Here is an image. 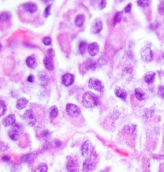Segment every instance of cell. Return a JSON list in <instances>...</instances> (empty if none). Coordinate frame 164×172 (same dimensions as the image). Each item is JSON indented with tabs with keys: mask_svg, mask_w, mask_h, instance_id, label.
I'll return each instance as SVG.
<instances>
[{
	"mask_svg": "<svg viewBox=\"0 0 164 172\" xmlns=\"http://www.w3.org/2000/svg\"><path fill=\"white\" fill-rule=\"evenodd\" d=\"M23 9L26 12L33 14L37 11V5L33 3H26L23 5Z\"/></svg>",
	"mask_w": 164,
	"mask_h": 172,
	"instance_id": "8fae6325",
	"label": "cell"
},
{
	"mask_svg": "<svg viewBox=\"0 0 164 172\" xmlns=\"http://www.w3.org/2000/svg\"><path fill=\"white\" fill-rule=\"evenodd\" d=\"M89 84L90 87L98 92H103L104 90V86L103 83L98 79L91 78L89 80Z\"/></svg>",
	"mask_w": 164,
	"mask_h": 172,
	"instance_id": "277c9868",
	"label": "cell"
},
{
	"mask_svg": "<svg viewBox=\"0 0 164 172\" xmlns=\"http://www.w3.org/2000/svg\"><path fill=\"white\" fill-rule=\"evenodd\" d=\"M87 51H88V53L91 56H96L99 51V45L97 43H92L90 44L87 48Z\"/></svg>",
	"mask_w": 164,
	"mask_h": 172,
	"instance_id": "9c48e42d",
	"label": "cell"
},
{
	"mask_svg": "<svg viewBox=\"0 0 164 172\" xmlns=\"http://www.w3.org/2000/svg\"><path fill=\"white\" fill-rule=\"evenodd\" d=\"M81 153L84 157L89 159L90 157L93 153V146H92V143L90 141H86L82 145L81 147Z\"/></svg>",
	"mask_w": 164,
	"mask_h": 172,
	"instance_id": "7a4b0ae2",
	"label": "cell"
},
{
	"mask_svg": "<svg viewBox=\"0 0 164 172\" xmlns=\"http://www.w3.org/2000/svg\"><path fill=\"white\" fill-rule=\"evenodd\" d=\"M47 56L48 57L52 58V59H53V58L55 57V53L54 50L53 49H49L47 51Z\"/></svg>",
	"mask_w": 164,
	"mask_h": 172,
	"instance_id": "d590c367",
	"label": "cell"
},
{
	"mask_svg": "<svg viewBox=\"0 0 164 172\" xmlns=\"http://www.w3.org/2000/svg\"><path fill=\"white\" fill-rule=\"evenodd\" d=\"M75 82V76L70 73H66L62 76V84L65 86H69Z\"/></svg>",
	"mask_w": 164,
	"mask_h": 172,
	"instance_id": "30bf717a",
	"label": "cell"
},
{
	"mask_svg": "<svg viewBox=\"0 0 164 172\" xmlns=\"http://www.w3.org/2000/svg\"><path fill=\"white\" fill-rule=\"evenodd\" d=\"M141 57L144 62H149L153 59V53L149 47H145L141 51Z\"/></svg>",
	"mask_w": 164,
	"mask_h": 172,
	"instance_id": "52a82bcc",
	"label": "cell"
},
{
	"mask_svg": "<svg viewBox=\"0 0 164 172\" xmlns=\"http://www.w3.org/2000/svg\"><path fill=\"white\" fill-rule=\"evenodd\" d=\"M131 6H132L131 3H129L125 7V9H124V11H125L126 13H128V12H130L131 11Z\"/></svg>",
	"mask_w": 164,
	"mask_h": 172,
	"instance_id": "f35d334b",
	"label": "cell"
},
{
	"mask_svg": "<svg viewBox=\"0 0 164 172\" xmlns=\"http://www.w3.org/2000/svg\"><path fill=\"white\" fill-rule=\"evenodd\" d=\"M82 102L86 108H94L99 104V98L93 92L88 91L83 94Z\"/></svg>",
	"mask_w": 164,
	"mask_h": 172,
	"instance_id": "6da1fadb",
	"label": "cell"
},
{
	"mask_svg": "<svg viewBox=\"0 0 164 172\" xmlns=\"http://www.w3.org/2000/svg\"><path fill=\"white\" fill-rule=\"evenodd\" d=\"M3 160L4 161H9L10 160V157H8V156H5V157H3Z\"/></svg>",
	"mask_w": 164,
	"mask_h": 172,
	"instance_id": "60d3db41",
	"label": "cell"
},
{
	"mask_svg": "<svg viewBox=\"0 0 164 172\" xmlns=\"http://www.w3.org/2000/svg\"><path fill=\"white\" fill-rule=\"evenodd\" d=\"M38 77L39 80L42 82H47L49 80V77L47 76V74L44 72V71H41L38 73Z\"/></svg>",
	"mask_w": 164,
	"mask_h": 172,
	"instance_id": "cb8c5ba5",
	"label": "cell"
},
{
	"mask_svg": "<svg viewBox=\"0 0 164 172\" xmlns=\"http://www.w3.org/2000/svg\"><path fill=\"white\" fill-rule=\"evenodd\" d=\"M42 42L46 46H50L52 43V39L50 37H45L42 40Z\"/></svg>",
	"mask_w": 164,
	"mask_h": 172,
	"instance_id": "4dcf8cb0",
	"label": "cell"
},
{
	"mask_svg": "<svg viewBox=\"0 0 164 172\" xmlns=\"http://www.w3.org/2000/svg\"><path fill=\"white\" fill-rule=\"evenodd\" d=\"M23 119L26 121V123L30 126H33L36 123V117L35 114L31 110H26L23 114Z\"/></svg>",
	"mask_w": 164,
	"mask_h": 172,
	"instance_id": "3957f363",
	"label": "cell"
},
{
	"mask_svg": "<svg viewBox=\"0 0 164 172\" xmlns=\"http://www.w3.org/2000/svg\"><path fill=\"white\" fill-rule=\"evenodd\" d=\"M158 12L162 15H164V1L160 3L159 7H158Z\"/></svg>",
	"mask_w": 164,
	"mask_h": 172,
	"instance_id": "836d02e7",
	"label": "cell"
},
{
	"mask_svg": "<svg viewBox=\"0 0 164 172\" xmlns=\"http://www.w3.org/2000/svg\"><path fill=\"white\" fill-rule=\"evenodd\" d=\"M95 165L91 159H87L83 163V170L85 171L91 172L94 170Z\"/></svg>",
	"mask_w": 164,
	"mask_h": 172,
	"instance_id": "7c38bea8",
	"label": "cell"
},
{
	"mask_svg": "<svg viewBox=\"0 0 164 172\" xmlns=\"http://www.w3.org/2000/svg\"><path fill=\"white\" fill-rule=\"evenodd\" d=\"M84 22H85V16L83 15H78V16L76 17L75 25L77 26L78 27H81V26H83Z\"/></svg>",
	"mask_w": 164,
	"mask_h": 172,
	"instance_id": "ffe728a7",
	"label": "cell"
},
{
	"mask_svg": "<svg viewBox=\"0 0 164 172\" xmlns=\"http://www.w3.org/2000/svg\"><path fill=\"white\" fill-rule=\"evenodd\" d=\"M107 5V1L105 0H103V1H101L99 3V7H100V9H103L106 7Z\"/></svg>",
	"mask_w": 164,
	"mask_h": 172,
	"instance_id": "74e56055",
	"label": "cell"
},
{
	"mask_svg": "<svg viewBox=\"0 0 164 172\" xmlns=\"http://www.w3.org/2000/svg\"><path fill=\"white\" fill-rule=\"evenodd\" d=\"M9 137L13 141H16L20 136V132H19V129L18 128L17 126H14L10 128L9 132H8Z\"/></svg>",
	"mask_w": 164,
	"mask_h": 172,
	"instance_id": "ba28073f",
	"label": "cell"
},
{
	"mask_svg": "<svg viewBox=\"0 0 164 172\" xmlns=\"http://www.w3.org/2000/svg\"><path fill=\"white\" fill-rule=\"evenodd\" d=\"M87 48H88V46H87V43L86 42H81L80 46H79V50H80L81 54H84Z\"/></svg>",
	"mask_w": 164,
	"mask_h": 172,
	"instance_id": "4316f807",
	"label": "cell"
},
{
	"mask_svg": "<svg viewBox=\"0 0 164 172\" xmlns=\"http://www.w3.org/2000/svg\"><path fill=\"white\" fill-rule=\"evenodd\" d=\"M34 159V156L33 155H24L22 157V161L23 162H26V163H28V162H31Z\"/></svg>",
	"mask_w": 164,
	"mask_h": 172,
	"instance_id": "83f0119b",
	"label": "cell"
},
{
	"mask_svg": "<svg viewBox=\"0 0 164 172\" xmlns=\"http://www.w3.org/2000/svg\"><path fill=\"white\" fill-rule=\"evenodd\" d=\"M135 96L139 100H143L145 98V92L141 88H137L135 89Z\"/></svg>",
	"mask_w": 164,
	"mask_h": 172,
	"instance_id": "44dd1931",
	"label": "cell"
},
{
	"mask_svg": "<svg viewBox=\"0 0 164 172\" xmlns=\"http://www.w3.org/2000/svg\"><path fill=\"white\" fill-rule=\"evenodd\" d=\"M62 145V142L59 139H53L49 141L46 145V149H50V148H58Z\"/></svg>",
	"mask_w": 164,
	"mask_h": 172,
	"instance_id": "e0dca14e",
	"label": "cell"
},
{
	"mask_svg": "<svg viewBox=\"0 0 164 172\" xmlns=\"http://www.w3.org/2000/svg\"><path fill=\"white\" fill-rule=\"evenodd\" d=\"M44 64L45 67L46 68L47 70L49 71H52L54 70L55 66H54V62H53V59L49 57L48 56L46 57L44 59Z\"/></svg>",
	"mask_w": 164,
	"mask_h": 172,
	"instance_id": "5bb4252c",
	"label": "cell"
},
{
	"mask_svg": "<svg viewBox=\"0 0 164 172\" xmlns=\"http://www.w3.org/2000/svg\"><path fill=\"white\" fill-rule=\"evenodd\" d=\"M122 16H123V12H117V14L115 15L114 18H113V24H114V25L121 22V19H122Z\"/></svg>",
	"mask_w": 164,
	"mask_h": 172,
	"instance_id": "d4e9b609",
	"label": "cell"
},
{
	"mask_svg": "<svg viewBox=\"0 0 164 172\" xmlns=\"http://www.w3.org/2000/svg\"><path fill=\"white\" fill-rule=\"evenodd\" d=\"M103 29V23L101 19L97 18L92 21L91 24V31L92 33L97 34L99 33Z\"/></svg>",
	"mask_w": 164,
	"mask_h": 172,
	"instance_id": "8992f818",
	"label": "cell"
},
{
	"mask_svg": "<svg viewBox=\"0 0 164 172\" xmlns=\"http://www.w3.org/2000/svg\"><path fill=\"white\" fill-rule=\"evenodd\" d=\"M28 81L29 82H31V83H32V82H33V81H34V77H33V75H30L28 76Z\"/></svg>",
	"mask_w": 164,
	"mask_h": 172,
	"instance_id": "ab89813d",
	"label": "cell"
},
{
	"mask_svg": "<svg viewBox=\"0 0 164 172\" xmlns=\"http://www.w3.org/2000/svg\"><path fill=\"white\" fill-rule=\"evenodd\" d=\"M137 3H138V5H140L141 7H145L149 5L151 3V1H147V0H140V1H138Z\"/></svg>",
	"mask_w": 164,
	"mask_h": 172,
	"instance_id": "f546056e",
	"label": "cell"
},
{
	"mask_svg": "<svg viewBox=\"0 0 164 172\" xmlns=\"http://www.w3.org/2000/svg\"><path fill=\"white\" fill-rule=\"evenodd\" d=\"M8 149H9V147H8V145L7 144H5L3 142L1 143V151H5V150H7Z\"/></svg>",
	"mask_w": 164,
	"mask_h": 172,
	"instance_id": "8d00e7d4",
	"label": "cell"
},
{
	"mask_svg": "<svg viewBox=\"0 0 164 172\" xmlns=\"http://www.w3.org/2000/svg\"><path fill=\"white\" fill-rule=\"evenodd\" d=\"M47 170H48V168H47L46 164L42 163L41 165H39L38 168L36 169L35 172H47Z\"/></svg>",
	"mask_w": 164,
	"mask_h": 172,
	"instance_id": "484cf974",
	"label": "cell"
},
{
	"mask_svg": "<svg viewBox=\"0 0 164 172\" xmlns=\"http://www.w3.org/2000/svg\"><path fill=\"white\" fill-rule=\"evenodd\" d=\"M41 136H42V138H44V139L47 140L48 139H49V137H50V133H49V132L48 131H47V130H46V131H44L42 133Z\"/></svg>",
	"mask_w": 164,
	"mask_h": 172,
	"instance_id": "d6a6232c",
	"label": "cell"
},
{
	"mask_svg": "<svg viewBox=\"0 0 164 172\" xmlns=\"http://www.w3.org/2000/svg\"><path fill=\"white\" fill-rule=\"evenodd\" d=\"M0 105H1V116H3L5 113L7 112V105L6 104H5V102L4 101H3V100H1V102H0Z\"/></svg>",
	"mask_w": 164,
	"mask_h": 172,
	"instance_id": "f1b7e54d",
	"label": "cell"
},
{
	"mask_svg": "<svg viewBox=\"0 0 164 172\" xmlns=\"http://www.w3.org/2000/svg\"><path fill=\"white\" fill-rule=\"evenodd\" d=\"M28 104V100L26 99L25 98H21L18 99L16 103V108L17 109L21 110L26 107V105Z\"/></svg>",
	"mask_w": 164,
	"mask_h": 172,
	"instance_id": "2e32d148",
	"label": "cell"
},
{
	"mask_svg": "<svg viewBox=\"0 0 164 172\" xmlns=\"http://www.w3.org/2000/svg\"><path fill=\"white\" fill-rule=\"evenodd\" d=\"M51 5H48V6H47L46 8L44 13V15L45 17H47L50 14H51V13H50V10H51Z\"/></svg>",
	"mask_w": 164,
	"mask_h": 172,
	"instance_id": "1f68e13d",
	"label": "cell"
},
{
	"mask_svg": "<svg viewBox=\"0 0 164 172\" xmlns=\"http://www.w3.org/2000/svg\"><path fill=\"white\" fill-rule=\"evenodd\" d=\"M26 63L30 68L34 69L37 66V60L33 57H28L26 60Z\"/></svg>",
	"mask_w": 164,
	"mask_h": 172,
	"instance_id": "ac0fdd59",
	"label": "cell"
},
{
	"mask_svg": "<svg viewBox=\"0 0 164 172\" xmlns=\"http://www.w3.org/2000/svg\"><path fill=\"white\" fill-rule=\"evenodd\" d=\"M155 77V73L153 72H149L145 75L144 80L147 84H152L154 82Z\"/></svg>",
	"mask_w": 164,
	"mask_h": 172,
	"instance_id": "d6986e66",
	"label": "cell"
},
{
	"mask_svg": "<svg viewBox=\"0 0 164 172\" xmlns=\"http://www.w3.org/2000/svg\"><path fill=\"white\" fill-rule=\"evenodd\" d=\"M66 111L68 114L72 117H78L80 114V109L77 105L73 104H68L66 106Z\"/></svg>",
	"mask_w": 164,
	"mask_h": 172,
	"instance_id": "5b68a950",
	"label": "cell"
},
{
	"mask_svg": "<svg viewBox=\"0 0 164 172\" xmlns=\"http://www.w3.org/2000/svg\"><path fill=\"white\" fill-rule=\"evenodd\" d=\"M11 18V14L9 12H2L0 15V21L1 22H5L9 21Z\"/></svg>",
	"mask_w": 164,
	"mask_h": 172,
	"instance_id": "7402d4cb",
	"label": "cell"
},
{
	"mask_svg": "<svg viewBox=\"0 0 164 172\" xmlns=\"http://www.w3.org/2000/svg\"><path fill=\"white\" fill-rule=\"evenodd\" d=\"M158 94L161 98H162L164 99V86H162L159 87V89H158Z\"/></svg>",
	"mask_w": 164,
	"mask_h": 172,
	"instance_id": "e575fe53",
	"label": "cell"
},
{
	"mask_svg": "<svg viewBox=\"0 0 164 172\" xmlns=\"http://www.w3.org/2000/svg\"><path fill=\"white\" fill-rule=\"evenodd\" d=\"M58 114H59V110L57 106H53L49 110V116L51 118H56Z\"/></svg>",
	"mask_w": 164,
	"mask_h": 172,
	"instance_id": "603a6c76",
	"label": "cell"
},
{
	"mask_svg": "<svg viewBox=\"0 0 164 172\" xmlns=\"http://www.w3.org/2000/svg\"><path fill=\"white\" fill-rule=\"evenodd\" d=\"M115 94L117 97L124 100H125L127 97V92L120 87H116L115 89Z\"/></svg>",
	"mask_w": 164,
	"mask_h": 172,
	"instance_id": "9a60e30c",
	"label": "cell"
},
{
	"mask_svg": "<svg viewBox=\"0 0 164 172\" xmlns=\"http://www.w3.org/2000/svg\"><path fill=\"white\" fill-rule=\"evenodd\" d=\"M15 123V116L13 114H9L5 117L2 121V123L5 126H9L12 125Z\"/></svg>",
	"mask_w": 164,
	"mask_h": 172,
	"instance_id": "4fadbf2b",
	"label": "cell"
}]
</instances>
